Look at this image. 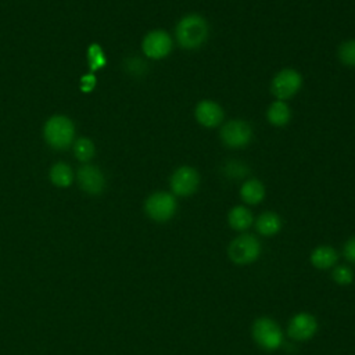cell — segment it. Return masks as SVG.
Returning a JSON list of instances; mask_svg holds the SVG:
<instances>
[{
    "label": "cell",
    "mask_w": 355,
    "mask_h": 355,
    "mask_svg": "<svg viewBox=\"0 0 355 355\" xmlns=\"http://www.w3.org/2000/svg\"><path fill=\"white\" fill-rule=\"evenodd\" d=\"M208 23L200 15H188L176 26L175 37L181 48L194 51L201 48L208 39Z\"/></svg>",
    "instance_id": "cell-1"
},
{
    "label": "cell",
    "mask_w": 355,
    "mask_h": 355,
    "mask_svg": "<svg viewBox=\"0 0 355 355\" xmlns=\"http://www.w3.org/2000/svg\"><path fill=\"white\" fill-rule=\"evenodd\" d=\"M45 139L53 149H67L75 136V127L73 121L64 116L52 117L45 125Z\"/></svg>",
    "instance_id": "cell-2"
},
{
    "label": "cell",
    "mask_w": 355,
    "mask_h": 355,
    "mask_svg": "<svg viewBox=\"0 0 355 355\" xmlns=\"http://www.w3.org/2000/svg\"><path fill=\"white\" fill-rule=\"evenodd\" d=\"M253 336L257 344L266 349H277L283 343V333L279 325L269 318H260L253 326Z\"/></svg>",
    "instance_id": "cell-3"
},
{
    "label": "cell",
    "mask_w": 355,
    "mask_h": 355,
    "mask_svg": "<svg viewBox=\"0 0 355 355\" xmlns=\"http://www.w3.org/2000/svg\"><path fill=\"white\" fill-rule=\"evenodd\" d=\"M146 214L156 222H167L176 212V199L167 192L153 193L145 204Z\"/></svg>",
    "instance_id": "cell-4"
},
{
    "label": "cell",
    "mask_w": 355,
    "mask_h": 355,
    "mask_svg": "<svg viewBox=\"0 0 355 355\" xmlns=\"http://www.w3.org/2000/svg\"><path fill=\"white\" fill-rule=\"evenodd\" d=\"M301 75L293 69H284L273 77L271 84V92L277 100L286 102L297 95V92L301 89Z\"/></svg>",
    "instance_id": "cell-5"
},
{
    "label": "cell",
    "mask_w": 355,
    "mask_h": 355,
    "mask_svg": "<svg viewBox=\"0 0 355 355\" xmlns=\"http://www.w3.org/2000/svg\"><path fill=\"white\" fill-rule=\"evenodd\" d=\"M228 254L235 264L246 265L255 261L260 257L261 244L255 236L242 235L230 243Z\"/></svg>",
    "instance_id": "cell-6"
},
{
    "label": "cell",
    "mask_w": 355,
    "mask_h": 355,
    "mask_svg": "<svg viewBox=\"0 0 355 355\" xmlns=\"http://www.w3.org/2000/svg\"><path fill=\"white\" fill-rule=\"evenodd\" d=\"M253 139V128L242 120H232L221 129V140L230 149L246 147Z\"/></svg>",
    "instance_id": "cell-7"
},
{
    "label": "cell",
    "mask_w": 355,
    "mask_h": 355,
    "mask_svg": "<svg viewBox=\"0 0 355 355\" xmlns=\"http://www.w3.org/2000/svg\"><path fill=\"white\" fill-rule=\"evenodd\" d=\"M200 185V175L192 167H179L170 179V186L174 194L189 197L196 193Z\"/></svg>",
    "instance_id": "cell-8"
},
{
    "label": "cell",
    "mask_w": 355,
    "mask_h": 355,
    "mask_svg": "<svg viewBox=\"0 0 355 355\" xmlns=\"http://www.w3.org/2000/svg\"><path fill=\"white\" fill-rule=\"evenodd\" d=\"M142 49L149 59L161 60L171 53L172 39L165 31H152L145 37Z\"/></svg>",
    "instance_id": "cell-9"
},
{
    "label": "cell",
    "mask_w": 355,
    "mask_h": 355,
    "mask_svg": "<svg viewBox=\"0 0 355 355\" xmlns=\"http://www.w3.org/2000/svg\"><path fill=\"white\" fill-rule=\"evenodd\" d=\"M194 117L204 128H217L224 121V110L212 100H203L196 106Z\"/></svg>",
    "instance_id": "cell-10"
},
{
    "label": "cell",
    "mask_w": 355,
    "mask_h": 355,
    "mask_svg": "<svg viewBox=\"0 0 355 355\" xmlns=\"http://www.w3.org/2000/svg\"><path fill=\"white\" fill-rule=\"evenodd\" d=\"M78 182L82 190L89 194H99L106 186L104 175L93 165H84L78 170Z\"/></svg>",
    "instance_id": "cell-11"
},
{
    "label": "cell",
    "mask_w": 355,
    "mask_h": 355,
    "mask_svg": "<svg viewBox=\"0 0 355 355\" xmlns=\"http://www.w3.org/2000/svg\"><path fill=\"white\" fill-rule=\"evenodd\" d=\"M318 329L316 319L309 313H298L295 315L289 325V334L295 340H308L311 338Z\"/></svg>",
    "instance_id": "cell-12"
},
{
    "label": "cell",
    "mask_w": 355,
    "mask_h": 355,
    "mask_svg": "<svg viewBox=\"0 0 355 355\" xmlns=\"http://www.w3.org/2000/svg\"><path fill=\"white\" fill-rule=\"evenodd\" d=\"M240 196L242 200L246 204L250 206H255L258 203H261L265 197V188L262 185L261 181L258 179H248L243 183L242 189H240Z\"/></svg>",
    "instance_id": "cell-13"
},
{
    "label": "cell",
    "mask_w": 355,
    "mask_h": 355,
    "mask_svg": "<svg viewBox=\"0 0 355 355\" xmlns=\"http://www.w3.org/2000/svg\"><path fill=\"white\" fill-rule=\"evenodd\" d=\"M266 118L269 121V124H272L273 127H284L289 124L290 118H291V111L290 107L282 102V100H276L275 103H272L266 111Z\"/></svg>",
    "instance_id": "cell-14"
},
{
    "label": "cell",
    "mask_w": 355,
    "mask_h": 355,
    "mask_svg": "<svg viewBox=\"0 0 355 355\" xmlns=\"http://www.w3.org/2000/svg\"><path fill=\"white\" fill-rule=\"evenodd\" d=\"M255 226L262 236H273L282 229V219L276 212L268 211L258 217Z\"/></svg>",
    "instance_id": "cell-15"
},
{
    "label": "cell",
    "mask_w": 355,
    "mask_h": 355,
    "mask_svg": "<svg viewBox=\"0 0 355 355\" xmlns=\"http://www.w3.org/2000/svg\"><path fill=\"white\" fill-rule=\"evenodd\" d=\"M228 222L235 230L243 232L251 226L253 214L250 212L248 208H246L243 206H237L230 210V212L228 215Z\"/></svg>",
    "instance_id": "cell-16"
},
{
    "label": "cell",
    "mask_w": 355,
    "mask_h": 355,
    "mask_svg": "<svg viewBox=\"0 0 355 355\" xmlns=\"http://www.w3.org/2000/svg\"><path fill=\"white\" fill-rule=\"evenodd\" d=\"M311 261L319 269H327L337 262V253L330 246H320L312 251Z\"/></svg>",
    "instance_id": "cell-17"
},
{
    "label": "cell",
    "mask_w": 355,
    "mask_h": 355,
    "mask_svg": "<svg viewBox=\"0 0 355 355\" xmlns=\"http://www.w3.org/2000/svg\"><path fill=\"white\" fill-rule=\"evenodd\" d=\"M51 179L56 186H60V188L70 186L74 179L71 167L64 163H59V164L53 165L51 170Z\"/></svg>",
    "instance_id": "cell-18"
},
{
    "label": "cell",
    "mask_w": 355,
    "mask_h": 355,
    "mask_svg": "<svg viewBox=\"0 0 355 355\" xmlns=\"http://www.w3.org/2000/svg\"><path fill=\"white\" fill-rule=\"evenodd\" d=\"M74 154L80 161H89L95 156V146L89 139L81 138L74 145Z\"/></svg>",
    "instance_id": "cell-19"
},
{
    "label": "cell",
    "mask_w": 355,
    "mask_h": 355,
    "mask_svg": "<svg viewBox=\"0 0 355 355\" xmlns=\"http://www.w3.org/2000/svg\"><path fill=\"white\" fill-rule=\"evenodd\" d=\"M338 59L344 66L355 67V39L345 41L340 45Z\"/></svg>",
    "instance_id": "cell-20"
},
{
    "label": "cell",
    "mask_w": 355,
    "mask_h": 355,
    "mask_svg": "<svg viewBox=\"0 0 355 355\" xmlns=\"http://www.w3.org/2000/svg\"><path fill=\"white\" fill-rule=\"evenodd\" d=\"M333 279L338 284H349L352 282V271L345 265L336 266L333 271Z\"/></svg>",
    "instance_id": "cell-21"
},
{
    "label": "cell",
    "mask_w": 355,
    "mask_h": 355,
    "mask_svg": "<svg viewBox=\"0 0 355 355\" xmlns=\"http://www.w3.org/2000/svg\"><path fill=\"white\" fill-rule=\"evenodd\" d=\"M88 56H89V62H91L92 70L100 69V67H103L104 63H106V59H104V56H103V52H102L100 46H98V45H93V46L89 48Z\"/></svg>",
    "instance_id": "cell-22"
},
{
    "label": "cell",
    "mask_w": 355,
    "mask_h": 355,
    "mask_svg": "<svg viewBox=\"0 0 355 355\" xmlns=\"http://www.w3.org/2000/svg\"><path fill=\"white\" fill-rule=\"evenodd\" d=\"M226 174L232 178H242L247 174V167L237 161H230L226 165Z\"/></svg>",
    "instance_id": "cell-23"
},
{
    "label": "cell",
    "mask_w": 355,
    "mask_h": 355,
    "mask_svg": "<svg viewBox=\"0 0 355 355\" xmlns=\"http://www.w3.org/2000/svg\"><path fill=\"white\" fill-rule=\"evenodd\" d=\"M344 257L349 261L355 264V237L349 239L345 244H344Z\"/></svg>",
    "instance_id": "cell-24"
},
{
    "label": "cell",
    "mask_w": 355,
    "mask_h": 355,
    "mask_svg": "<svg viewBox=\"0 0 355 355\" xmlns=\"http://www.w3.org/2000/svg\"><path fill=\"white\" fill-rule=\"evenodd\" d=\"M95 82H96V80H95L93 75H87V77L82 80V91H85V92L92 91V88L95 87Z\"/></svg>",
    "instance_id": "cell-25"
}]
</instances>
